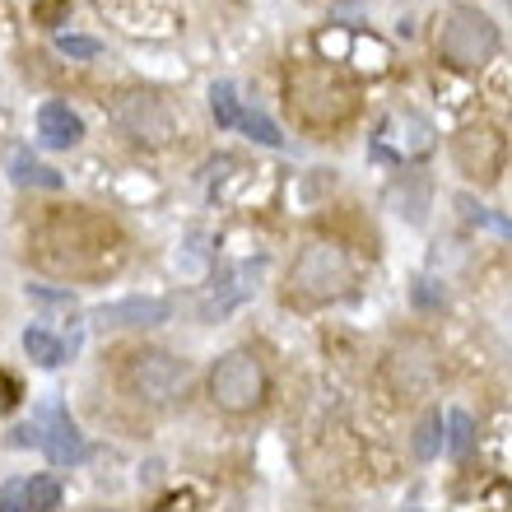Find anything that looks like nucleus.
I'll use <instances>...</instances> for the list:
<instances>
[{"instance_id":"f257e3e1","label":"nucleus","mask_w":512,"mask_h":512,"mask_svg":"<svg viewBox=\"0 0 512 512\" xmlns=\"http://www.w3.org/2000/svg\"><path fill=\"white\" fill-rule=\"evenodd\" d=\"M289 89V112L312 131H331L354 117V89L340 70L322 66V61H294L284 75Z\"/></svg>"},{"instance_id":"f03ea898","label":"nucleus","mask_w":512,"mask_h":512,"mask_svg":"<svg viewBox=\"0 0 512 512\" xmlns=\"http://www.w3.org/2000/svg\"><path fill=\"white\" fill-rule=\"evenodd\" d=\"M438 61L452 70H485L494 56L503 52V33L480 5H447L438 14V33H433Z\"/></svg>"},{"instance_id":"7ed1b4c3","label":"nucleus","mask_w":512,"mask_h":512,"mask_svg":"<svg viewBox=\"0 0 512 512\" xmlns=\"http://www.w3.org/2000/svg\"><path fill=\"white\" fill-rule=\"evenodd\" d=\"M354 284V261L350 252L331 238H317L303 252L294 256L289 266V298H298L303 308H322V303H336V298L350 294Z\"/></svg>"},{"instance_id":"20e7f679","label":"nucleus","mask_w":512,"mask_h":512,"mask_svg":"<svg viewBox=\"0 0 512 512\" xmlns=\"http://www.w3.org/2000/svg\"><path fill=\"white\" fill-rule=\"evenodd\" d=\"M205 391H210V405L224 415H256L270 396V373L256 350H229L215 359Z\"/></svg>"},{"instance_id":"39448f33","label":"nucleus","mask_w":512,"mask_h":512,"mask_svg":"<svg viewBox=\"0 0 512 512\" xmlns=\"http://www.w3.org/2000/svg\"><path fill=\"white\" fill-rule=\"evenodd\" d=\"M117 382L131 401L140 405H173L182 391H187L191 373L187 364L168 350H154V345H140V350H126L122 364H117Z\"/></svg>"},{"instance_id":"423d86ee","label":"nucleus","mask_w":512,"mask_h":512,"mask_svg":"<svg viewBox=\"0 0 512 512\" xmlns=\"http://www.w3.org/2000/svg\"><path fill=\"white\" fill-rule=\"evenodd\" d=\"M503 163H508V140H503L499 126L471 122L452 135V168L471 187H494L503 177Z\"/></svg>"},{"instance_id":"0eeeda50","label":"nucleus","mask_w":512,"mask_h":512,"mask_svg":"<svg viewBox=\"0 0 512 512\" xmlns=\"http://www.w3.org/2000/svg\"><path fill=\"white\" fill-rule=\"evenodd\" d=\"M19 443H38L42 457L52 461V466H80L84 452H89L80 424L70 419V410L61 401H42L33 410V419L19 429Z\"/></svg>"},{"instance_id":"6e6552de","label":"nucleus","mask_w":512,"mask_h":512,"mask_svg":"<svg viewBox=\"0 0 512 512\" xmlns=\"http://www.w3.org/2000/svg\"><path fill=\"white\" fill-rule=\"evenodd\" d=\"M387 382L396 396H424L438 382V350L424 336H405L387 350Z\"/></svg>"},{"instance_id":"1a4fd4ad","label":"nucleus","mask_w":512,"mask_h":512,"mask_svg":"<svg viewBox=\"0 0 512 512\" xmlns=\"http://www.w3.org/2000/svg\"><path fill=\"white\" fill-rule=\"evenodd\" d=\"M112 122L122 126L126 135H131L135 145H173V112L163 108L154 94H117V103H112Z\"/></svg>"},{"instance_id":"9d476101","label":"nucleus","mask_w":512,"mask_h":512,"mask_svg":"<svg viewBox=\"0 0 512 512\" xmlns=\"http://www.w3.org/2000/svg\"><path fill=\"white\" fill-rule=\"evenodd\" d=\"M438 145L433 140V126L419 117V112H391L387 122L378 126V154H391V159H424L429 149Z\"/></svg>"},{"instance_id":"9b49d317","label":"nucleus","mask_w":512,"mask_h":512,"mask_svg":"<svg viewBox=\"0 0 512 512\" xmlns=\"http://www.w3.org/2000/svg\"><path fill=\"white\" fill-rule=\"evenodd\" d=\"M173 317V303L168 298H117V303H103V308L94 312V322L103 326H117V331H145V326H163Z\"/></svg>"},{"instance_id":"f8f14e48","label":"nucleus","mask_w":512,"mask_h":512,"mask_svg":"<svg viewBox=\"0 0 512 512\" xmlns=\"http://www.w3.org/2000/svg\"><path fill=\"white\" fill-rule=\"evenodd\" d=\"M38 140L47 149H75L84 140V117L70 103H42L38 108Z\"/></svg>"},{"instance_id":"ddd939ff","label":"nucleus","mask_w":512,"mask_h":512,"mask_svg":"<svg viewBox=\"0 0 512 512\" xmlns=\"http://www.w3.org/2000/svg\"><path fill=\"white\" fill-rule=\"evenodd\" d=\"M10 177L19 182V187H42V191H61V187H66V177L56 173V168H47V163H38L28 149H14V154H10Z\"/></svg>"},{"instance_id":"4468645a","label":"nucleus","mask_w":512,"mask_h":512,"mask_svg":"<svg viewBox=\"0 0 512 512\" xmlns=\"http://www.w3.org/2000/svg\"><path fill=\"white\" fill-rule=\"evenodd\" d=\"M24 354L33 359L38 368H56L66 359V345L52 336V331H42V326H28L24 331Z\"/></svg>"},{"instance_id":"2eb2a0df","label":"nucleus","mask_w":512,"mask_h":512,"mask_svg":"<svg viewBox=\"0 0 512 512\" xmlns=\"http://www.w3.org/2000/svg\"><path fill=\"white\" fill-rule=\"evenodd\" d=\"M210 112H215V122L224 126V131H238V117H243V98H238V89H233L229 80L210 84Z\"/></svg>"},{"instance_id":"dca6fc26","label":"nucleus","mask_w":512,"mask_h":512,"mask_svg":"<svg viewBox=\"0 0 512 512\" xmlns=\"http://www.w3.org/2000/svg\"><path fill=\"white\" fill-rule=\"evenodd\" d=\"M443 452V415L438 410H429V415L415 424V457L419 461H433Z\"/></svg>"},{"instance_id":"f3484780","label":"nucleus","mask_w":512,"mask_h":512,"mask_svg":"<svg viewBox=\"0 0 512 512\" xmlns=\"http://www.w3.org/2000/svg\"><path fill=\"white\" fill-rule=\"evenodd\" d=\"M238 131H247L256 145H266V149H284V131L270 122L266 112H247L243 108V117H238Z\"/></svg>"},{"instance_id":"a211bd4d","label":"nucleus","mask_w":512,"mask_h":512,"mask_svg":"<svg viewBox=\"0 0 512 512\" xmlns=\"http://www.w3.org/2000/svg\"><path fill=\"white\" fill-rule=\"evenodd\" d=\"M457 210H461V215H466V219H471L475 229H494V233H499V238H508V243H512V219H503L499 210H485V205H475L471 196H461V201H457Z\"/></svg>"},{"instance_id":"6ab92c4d","label":"nucleus","mask_w":512,"mask_h":512,"mask_svg":"<svg viewBox=\"0 0 512 512\" xmlns=\"http://www.w3.org/2000/svg\"><path fill=\"white\" fill-rule=\"evenodd\" d=\"M61 508V485L52 475H28V512H56Z\"/></svg>"},{"instance_id":"aec40b11","label":"nucleus","mask_w":512,"mask_h":512,"mask_svg":"<svg viewBox=\"0 0 512 512\" xmlns=\"http://www.w3.org/2000/svg\"><path fill=\"white\" fill-rule=\"evenodd\" d=\"M471 443H475V419L466 415V410H452V415H447V452H452V457H466Z\"/></svg>"},{"instance_id":"412c9836","label":"nucleus","mask_w":512,"mask_h":512,"mask_svg":"<svg viewBox=\"0 0 512 512\" xmlns=\"http://www.w3.org/2000/svg\"><path fill=\"white\" fill-rule=\"evenodd\" d=\"M56 52L70 56V61H98V56H103V42L84 38V33H61V38H56Z\"/></svg>"},{"instance_id":"4be33fe9","label":"nucleus","mask_w":512,"mask_h":512,"mask_svg":"<svg viewBox=\"0 0 512 512\" xmlns=\"http://www.w3.org/2000/svg\"><path fill=\"white\" fill-rule=\"evenodd\" d=\"M0 512H28V480L0 485Z\"/></svg>"},{"instance_id":"5701e85b","label":"nucleus","mask_w":512,"mask_h":512,"mask_svg":"<svg viewBox=\"0 0 512 512\" xmlns=\"http://www.w3.org/2000/svg\"><path fill=\"white\" fill-rule=\"evenodd\" d=\"M433 284H438V280H415V303H433V308H443L447 294H443V289L433 294Z\"/></svg>"},{"instance_id":"b1692460","label":"nucleus","mask_w":512,"mask_h":512,"mask_svg":"<svg viewBox=\"0 0 512 512\" xmlns=\"http://www.w3.org/2000/svg\"><path fill=\"white\" fill-rule=\"evenodd\" d=\"M503 5H508V10H512V0H503Z\"/></svg>"},{"instance_id":"393cba45","label":"nucleus","mask_w":512,"mask_h":512,"mask_svg":"<svg viewBox=\"0 0 512 512\" xmlns=\"http://www.w3.org/2000/svg\"><path fill=\"white\" fill-rule=\"evenodd\" d=\"M405 512H419V508H405Z\"/></svg>"},{"instance_id":"a878e982","label":"nucleus","mask_w":512,"mask_h":512,"mask_svg":"<svg viewBox=\"0 0 512 512\" xmlns=\"http://www.w3.org/2000/svg\"><path fill=\"white\" fill-rule=\"evenodd\" d=\"M94 512H108V508H94Z\"/></svg>"}]
</instances>
